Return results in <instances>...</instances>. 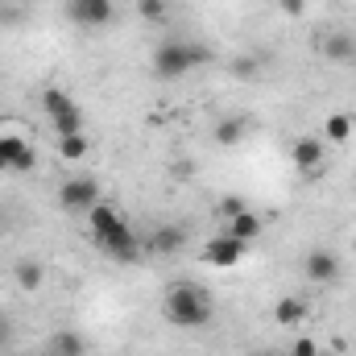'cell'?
Wrapping results in <instances>:
<instances>
[{
	"label": "cell",
	"mask_w": 356,
	"mask_h": 356,
	"mask_svg": "<svg viewBox=\"0 0 356 356\" xmlns=\"http://www.w3.org/2000/svg\"><path fill=\"white\" fill-rule=\"evenodd\" d=\"M88 224H91V236L99 241V249L112 253L116 261H137L141 257V241L133 236V228L120 220V211L112 203H95L88 211Z\"/></svg>",
	"instance_id": "6da1fadb"
},
{
	"label": "cell",
	"mask_w": 356,
	"mask_h": 356,
	"mask_svg": "<svg viewBox=\"0 0 356 356\" xmlns=\"http://www.w3.org/2000/svg\"><path fill=\"white\" fill-rule=\"evenodd\" d=\"M162 315L166 323H175L182 332H195V327H207L211 323V294L195 282H175L166 290V302H162Z\"/></svg>",
	"instance_id": "7a4b0ae2"
},
{
	"label": "cell",
	"mask_w": 356,
	"mask_h": 356,
	"mask_svg": "<svg viewBox=\"0 0 356 356\" xmlns=\"http://www.w3.org/2000/svg\"><path fill=\"white\" fill-rule=\"evenodd\" d=\"M199 63H207V50H199L191 42H178V38L158 42V50H154V75L158 79H182Z\"/></svg>",
	"instance_id": "3957f363"
},
{
	"label": "cell",
	"mask_w": 356,
	"mask_h": 356,
	"mask_svg": "<svg viewBox=\"0 0 356 356\" xmlns=\"http://www.w3.org/2000/svg\"><path fill=\"white\" fill-rule=\"evenodd\" d=\"M42 108H46V116L54 120L58 137H67V133H83V112H79V104H75L67 91L46 88L42 91Z\"/></svg>",
	"instance_id": "277c9868"
},
{
	"label": "cell",
	"mask_w": 356,
	"mask_h": 356,
	"mask_svg": "<svg viewBox=\"0 0 356 356\" xmlns=\"http://www.w3.org/2000/svg\"><path fill=\"white\" fill-rule=\"evenodd\" d=\"M58 203H63V211H71V216H88L95 203H104L99 199V182L88 175H79V178H67L63 186H58Z\"/></svg>",
	"instance_id": "5b68a950"
},
{
	"label": "cell",
	"mask_w": 356,
	"mask_h": 356,
	"mask_svg": "<svg viewBox=\"0 0 356 356\" xmlns=\"http://www.w3.org/2000/svg\"><path fill=\"white\" fill-rule=\"evenodd\" d=\"M245 249H249V245H241L232 232H220V236H211V241L203 245V261L216 266V269H232V266H241Z\"/></svg>",
	"instance_id": "8992f818"
},
{
	"label": "cell",
	"mask_w": 356,
	"mask_h": 356,
	"mask_svg": "<svg viewBox=\"0 0 356 356\" xmlns=\"http://www.w3.org/2000/svg\"><path fill=\"white\" fill-rule=\"evenodd\" d=\"M38 166V154L21 141V137H0V170H13V175H29Z\"/></svg>",
	"instance_id": "52a82bcc"
},
{
	"label": "cell",
	"mask_w": 356,
	"mask_h": 356,
	"mask_svg": "<svg viewBox=\"0 0 356 356\" xmlns=\"http://www.w3.org/2000/svg\"><path fill=\"white\" fill-rule=\"evenodd\" d=\"M290 158H294V166H298L302 178H319V170H323V145L315 137H298L290 145Z\"/></svg>",
	"instance_id": "ba28073f"
},
{
	"label": "cell",
	"mask_w": 356,
	"mask_h": 356,
	"mask_svg": "<svg viewBox=\"0 0 356 356\" xmlns=\"http://www.w3.org/2000/svg\"><path fill=\"white\" fill-rule=\"evenodd\" d=\"M112 0H71V17L79 21V25H88V29H99V25H108L112 21Z\"/></svg>",
	"instance_id": "9c48e42d"
},
{
	"label": "cell",
	"mask_w": 356,
	"mask_h": 356,
	"mask_svg": "<svg viewBox=\"0 0 356 356\" xmlns=\"http://www.w3.org/2000/svg\"><path fill=\"white\" fill-rule=\"evenodd\" d=\"M182 241H186V232L175 228V224H166V228H158V232L145 236V253H154V257H170V253L182 249Z\"/></svg>",
	"instance_id": "30bf717a"
},
{
	"label": "cell",
	"mask_w": 356,
	"mask_h": 356,
	"mask_svg": "<svg viewBox=\"0 0 356 356\" xmlns=\"http://www.w3.org/2000/svg\"><path fill=\"white\" fill-rule=\"evenodd\" d=\"M336 273H340V261H336L327 249H315V253L307 257V277H311V282L327 286V282H336Z\"/></svg>",
	"instance_id": "8fae6325"
},
{
	"label": "cell",
	"mask_w": 356,
	"mask_h": 356,
	"mask_svg": "<svg viewBox=\"0 0 356 356\" xmlns=\"http://www.w3.org/2000/svg\"><path fill=\"white\" fill-rule=\"evenodd\" d=\"M307 302L298 298V294H286V298H277V307H273V319H277V327H294V323H302L307 319Z\"/></svg>",
	"instance_id": "7c38bea8"
},
{
	"label": "cell",
	"mask_w": 356,
	"mask_h": 356,
	"mask_svg": "<svg viewBox=\"0 0 356 356\" xmlns=\"http://www.w3.org/2000/svg\"><path fill=\"white\" fill-rule=\"evenodd\" d=\"M228 232H232L241 245H253V241L261 236V220H257V211H241L236 220H228Z\"/></svg>",
	"instance_id": "4fadbf2b"
},
{
	"label": "cell",
	"mask_w": 356,
	"mask_h": 356,
	"mask_svg": "<svg viewBox=\"0 0 356 356\" xmlns=\"http://www.w3.org/2000/svg\"><path fill=\"white\" fill-rule=\"evenodd\" d=\"M323 137H327L332 145H348V137H353V116H348V112H332V116L323 120Z\"/></svg>",
	"instance_id": "5bb4252c"
},
{
	"label": "cell",
	"mask_w": 356,
	"mask_h": 356,
	"mask_svg": "<svg viewBox=\"0 0 356 356\" xmlns=\"http://www.w3.org/2000/svg\"><path fill=\"white\" fill-rule=\"evenodd\" d=\"M245 129H249V120H245V116H228V120H220V124H216V145H224V149L241 145Z\"/></svg>",
	"instance_id": "9a60e30c"
},
{
	"label": "cell",
	"mask_w": 356,
	"mask_h": 356,
	"mask_svg": "<svg viewBox=\"0 0 356 356\" xmlns=\"http://www.w3.org/2000/svg\"><path fill=\"white\" fill-rule=\"evenodd\" d=\"M50 353L54 356H83L88 348H83V336H79V332H58V336L50 340Z\"/></svg>",
	"instance_id": "2e32d148"
},
{
	"label": "cell",
	"mask_w": 356,
	"mask_h": 356,
	"mask_svg": "<svg viewBox=\"0 0 356 356\" xmlns=\"http://www.w3.org/2000/svg\"><path fill=\"white\" fill-rule=\"evenodd\" d=\"M13 277H17V286H21V290H38V286H42V277H46V269L38 266V261H21V266L13 269Z\"/></svg>",
	"instance_id": "e0dca14e"
},
{
	"label": "cell",
	"mask_w": 356,
	"mask_h": 356,
	"mask_svg": "<svg viewBox=\"0 0 356 356\" xmlns=\"http://www.w3.org/2000/svg\"><path fill=\"white\" fill-rule=\"evenodd\" d=\"M58 154H63L67 162H79V158L88 154V137H83V133H67V137H58Z\"/></svg>",
	"instance_id": "ac0fdd59"
},
{
	"label": "cell",
	"mask_w": 356,
	"mask_h": 356,
	"mask_svg": "<svg viewBox=\"0 0 356 356\" xmlns=\"http://www.w3.org/2000/svg\"><path fill=\"white\" fill-rule=\"evenodd\" d=\"M137 13H141L145 21L162 25V21H166V0H137Z\"/></svg>",
	"instance_id": "d6986e66"
},
{
	"label": "cell",
	"mask_w": 356,
	"mask_h": 356,
	"mask_svg": "<svg viewBox=\"0 0 356 356\" xmlns=\"http://www.w3.org/2000/svg\"><path fill=\"white\" fill-rule=\"evenodd\" d=\"M216 211H220L224 220H236V216H241V211H249V207H245V199H241V195H224Z\"/></svg>",
	"instance_id": "ffe728a7"
},
{
	"label": "cell",
	"mask_w": 356,
	"mask_h": 356,
	"mask_svg": "<svg viewBox=\"0 0 356 356\" xmlns=\"http://www.w3.org/2000/svg\"><path fill=\"white\" fill-rule=\"evenodd\" d=\"M327 58H353V38H327Z\"/></svg>",
	"instance_id": "44dd1931"
},
{
	"label": "cell",
	"mask_w": 356,
	"mask_h": 356,
	"mask_svg": "<svg viewBox=\"0 0 356 356\" xmlns=\"http://www.w3.org/2000/svg\"><path fill=\"white\" fill-rule=\"evenodd\" d=\"M319 353V344H315V340H307V336H302V340H294V348H290V356H315Z\"/></svg>",
	"instance_id": "7402d4cb"
},
{
	"label": "cell",
	"mask_w": 356,
	"mask_h": 356,
	"mask_svg": "<svg viewBox=\"0 0 356 356\" xmlns=\"http://www.w3.org/2000/svg\"><path fill=\"white\" fill-rule=\"evenodd\" d=\"M277 8H282L286 17H302V13H307V0H277Z\"/></svg>",
	"instance_id": "603a6c76"
},
{
	"label": "cell",
	"mask_w": 356,
	"mask_h": 356,
	"mask_svg": "<svg viewBox=\"0 0 356 356\" xmlns=\"http://www.w3.org/2000/svg\"><path fill=\"white\" fill-rule=\"evenodd\" d=\"M8 336H13V327H8V319H4V315H0V348H4V344H8Z\"/></svg>",
	"instance_id": "cb8c5ba5"
},
{
	"label": "cell",
	"mask_w": 356,
	"mask_h": 356,
	"mask_svg": "<svg viewBox=\"0 0 356 356\" xmlns=\"http://www.w3.org/2000/svg\"><path fill=\"white\" fill-rule=\"evenodd\" d=\"M253 356H282V353H253Z\"/></svg>",
	"instance_id": "d4e9b609"
},
{
	"label": "cell",
	"mask_w": 356,
	"mask_h": 356,
	"mask_svg": "<svg viewBox=\"0 0 356 356\" xmlns=\"http://www.w3.org/2000/svg\"><path fill=\"white\" fill-rule=\"evenodd\" d=\"M315 356H336V353H323V348H319V353H315Z\"/></svg>",
	"instance_id": "484cf974"
},
{
	"label": "cell",
	"mask_w": 356,
	"mask_h": 356,
	"mask_svg": "<svg viewBox=\"0 0 356 356\" xmlns=\"http://www.w3.org/2000/svg\"><path fill=\"white\" fill-rule=\"evenodd\" d=\"M46 356H54V353H50V348H46Z\"/></svg>",
	"instance_id": "4316f807"
}]
</instances>
